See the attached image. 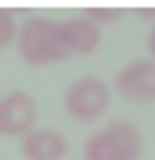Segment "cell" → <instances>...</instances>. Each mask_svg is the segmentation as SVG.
<instances>
[{
  "label": "cell",
  "mask_w": 155,
  "mask_h": 160,
  "mask_svg": "<svg viewBox=\"0 0 155 160\" xmlns=\"http://www.w3.org/2000/svg\"><path fill=\"white\" fill-rule=\"evenodd\" d=\"M100 42L99 26L87 18L48 20L36 16L28 20L16 32L19 58L31 67H45L87 55Z\"/></svg>",
  "instance_id": "1"
},
{
  "label": "cell",
  "mask_w": 155,
  "mask_h": 160,
  "mask_svg": "<svg viewBox=\"0 0 155 160\" xmlns=\"http://www.w3.org/2000/svg\"><path fill=\"white\" fill-rule=\"evenodd\" d=\"M144 150L142 133L128 120H115L97 129L84 144L86 160H139Z\"/></svg>",
  "instance_id": "2"
},
{
  "label": "cell",
  "mask_w": 155,
  "mask_h": 160,
  "mask_svg": "<svg viewBox=\"0 0 155 160\" xmlns=\"http://www.w3.org/2000/svg\"><path fill=\"white\" fill-rule=\"evenodd\" d=\"M112 92L103 79L82 76L70 84L65 92V108L71 118L81 123L99 120L110 107Z\"/></svg>",
  "instance_id": "3"
},
{
  "label": "cell",
  "mask_w": 155,
  "mask_h": 160,
  "mask_svg": "<svg viewBox=\"0 0 155 160\" xmlns=\"http://www.w3.org/2000/svg\"><path fill=\"white\" fill-rule=\"evenodd\" d=\"M115 89L128 102L145 103L155 100V62L134 60L118 70Z\"/></svg>",
  "instance_id": "4"
},
{
  "label": "cell",
  "mask_w": 155,
  "mask_h": 160,
  "mask_svg": "<svg viewBox=\"0 0 155 160\" xmlns=\"http://www.w3.org/2000/svg\"><path fill=\"white\" fill-rule=\"evenodd\" d=\"M0 118L3 134L24 136L37 121L36 100L24 91H12L0 99Z\"/></svg>",
  "instance_id": "5"
},
{
  "label": "cell",
  "mask_w": 155,
  "mask_h": 160,
  "mask_svg": "<svg viewBox=\"0 0 155 160\" xmlns=\"http://www.w3.org/2000/svg\"><path fill=\"white\" fill-rule=\"evenodd\" d=\"M68 152L65 134L50 128H34L21 138V154L28 160H62Z\"/></svg>",
  "instance_id": "6"
},
{
  "label": "cell",
  "mask_w": 155,
  "mask_h": 160,
  "mask_svg": "<svg viewBox=\"0 0 155 160\" xmlns=\"http://www.w3.org/2000/svg\"><path fill=\"white\" fill-rule=\"evenodd\" d=\"M124 15V10L123 8H87L84 10V18H87L91 23H94L95 26L99 24H110V23H115L118 21L120 18Z\"/></svg>",
  "instance_id": "7"
},
{
  "label": "cell",
  "mask_w": 155,
  "mask_h": 160,
  "mask_svg": "<svg viewBox=\"0 0 155 160\" xmlns=\"http://www.w3.org/2000/svg\"><path fill=\"white\" fill-rule=\"evenodd\" d=\"M16 21L13 15L5 8H0V49H5L16 39Z\"/></svg>",
  "instance_id": "8"
},
{
  "label": "cell",
  "mask_w": 155,
  "mask_h": 160,
  "mask_svg": "<svg viewBox=\"0 0 155 160\" xmlns=\"http://www.w3.org/2000/svg\"><path fill=\"white\" fill-rule=\"evenodd\" d=\"M136 15H139L144 20L155 21V8H141V10H136Z\"/></svg>",
  "instance_id": "9"
},
{
  "label": "cell",
  "mask_w": 155,
  "mask_h": 160,
  "mask_svg": "<svg viewBox=\"0 0 155 160\" xmlns=\"http://www.w3.org/2000/svg\"><path fill=\"white\" fill-rule=\"evenodd\" d=\"M147 47H149L150 55L155 58V24L152 26V29H150V32L147 36Z\"/></svg>",
  "instance_id": "10"
},
{
  "label": "cell",
  "mask_w": 155,
  "mask_h": 160,
  "mask_svg": "<svg viewBox=\"0 0 155 160\" xmlns=\"http://www.w3.org/2000/svg\"><path fill=\"white\" fill-rule=\"evenodd\" d=\"M3 134V129H2V118H0V136Z\"/></svg>",
  "instance_id": "11"
}]
</instances>
